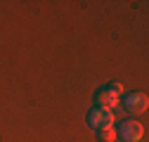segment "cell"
Instances as JSON below:
<instances>
[{"label": "cell", "instance_id": "cell-1", "mask_svg": "<svg viewBox=\"0 0 149 142\" xmlns=\"http://www.w3.org/2000/svg\"><path fill=\"white\" fill-rule=\"evenodd\" d=\"M121 93H123V85L121 83H107L97 90V102L100 106H107V109H114L121 102Z\"/></svg>", "mask_w": 149, "mask_h": 142}, {"label": "cell", "instance_id": "cell-2", "mask_svg": "<svg viewBox=\"0 0 149 142\" xmlns=\"http://www.w3.org/2000/svg\"><path fill=\"white\" fill-rule=\"evenodd\" d=\"M114 111L107 109V106H97V109H92L88 114V123H90V128H95V130H104V128H114Z\"/></svg>", "mask_w": 149, "mask_h": 142}, {"label": "cell", "instance_id": "cell-3", "mask_svg": "<svg viewBox=\"0 0 149 142\" xmlns=\"http://www.w3.org/2000/svg\"><path fill=\"white\" fill-rule=\"evenodd\" d=\"M116 133H118V137H121V140H128V142H140V140L144 137V128H142V123H137L135 118L121 121Z\"/></svg>", "mask_w": 149, "mask_h": 142}, {"label": "cell", "instance_id": "cell-4", "mask_svg": "<svg viewBox=\"0 0 149 142\" xmlns=\"http://www.w3.org/2000/svg\"><path fill=\"white\" fill-rule=\"evenodd\" d=\"M123 104H125V109L130 111V114H142L144 109H147V95L144 93H130L125 100H123Z\"/></svg>", "mask_w": 149, "mask_h": 142}, {"label": "cell", "instance_id": "cell-5", "mask_svg": "<svg viewBox=\"0 0 149 142\" xmlns=\"http://www.w3.org/2000/svg\"><path fill=\"white\" fill-rule=\"evenodd\" d=\"M100 135H102V142H116L118 140L116 128H104V130H100Z\"/></svg>", "mask_w": 149, "mask_h": 142}]
</instances>
